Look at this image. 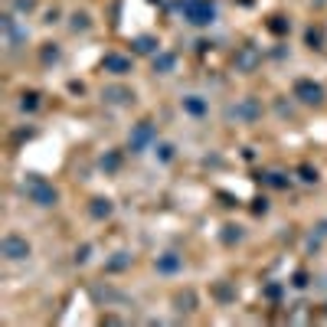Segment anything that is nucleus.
Returning <instances> with one entry per match:
<instances>
[{
  "label": "nucleus",
  "instance_id": "1",
  "mask_svg": "<svg viewBox=\"0 0 327 327\" xmlns=\"http://www.w3.org/2000/svg\"><path fill=\"white\" fill-rule=\"evenodd\" d=\"M183 7H187L190 23H197V26L213 23V16H216V10H213V4H209V0H187Z\"/></svg>",
  "mask_w": 327,
  "mask_h": 327
},
{
  "label": "nucleus",
  "instance_id": "2",
  "mask_svg": "<svg viewBox=\"0 0 327 327\" xmlns=\"http://www.w3.org/2000/svg\"><path fill=\"white\" fill-rule=\"evenodd\" d=\"M295 92L301 95V102H307V105H321V99H324V88L314 85V82H307V79H301V82L295 85Z\"/></svg>",
  "mask_w": 327,
  "mask_h": 327
},
{
  "label": "nucleus",
  "instance_id": "3",
  "mask_svg": "<svg viewBox=\"0 0 327 327\" xmlns=\"http://www.w3.org/2000/svg\"><path fill=\"white\" fill-rule=\"evenodd\" d=\"M4 255L7 259H26V255H30V245H26L20 236H7L4 239Z\"/></svg>",
  "mask_w": 327,
  "mask_h": 327
},
{
  "label": "nucleus",
  "instance_id": "4",
  "mask_svg": "<svg viewBox=\"0 0 327 327\" xmlns=\"http://www.w3.org/2000/svg\"><path fill=\"white\" fill-rule=\"evenodd\" d=\"M33 200L40 203V206H52L56 203V190H49V187H43V183H33Z\"/></svg>",
  "mask_w": 327,
  "mask_h": 327
},
{
  "label": "nucleus",
  "instance_id": "5",
  "mask_svg": "<svg viewBox=\"0 0 327 327\" xmlns=\"http://www.w3.org/2000/svg\"><path fill=\"white\" fill-rule=\"evenodd\" d=\"M102 66H105V69H111L114 75H125L128 69H131V63H128V59H121V56H105V63H102Z\"/></svg>",
  "mask_w": 327,
  "mask_h": 327
},
{
  "label": "nucleus",
  "instance_id": "6",
  "mask_svg": "<svg viewBox=\"0 0 327 327\" xmlns=\"http://www.w3.org/2000/svg\"><path fill=\"white\" fill-rule=\"evenodd\" d=\"M151 138H154V128H151V125H147V121H144V125L138 128V134H134V147H144V144H147V141H151Z\"/></svg>",
  "mask_w": 327,
  "mask_h": 327
},
{
  "label": "nucleus",
  "instance_id": "7",
  "mask_svg": "<svg viewBox=\"0 0 327 327\" xmlns=\"http://www.w3.org/2000/svg\"><path fill=\"white\" fill-rule=\"evenodd\" d=\"M183 105H187V111H190V114H203V111H206V105H203V102L197 99V95H190V99H183Z\"/></svg>",
  "mask_w": 327,
  "mask_h": 327
},
{
  "label": "nucleus",
  "instance_id": "8",
  "mask_svg": "<svg viewBox=\"0 0 327 327\" xmlns=\"http://www.w3.org/2000/svg\"><path fill=\"white\" fill-rule=\"evenodd\" d=\"M134 49H138V52H154V49H157V43H154L151 36H141V40L134 43Z\"/></svg>",
  "mask_w": 327,
  "mask_h": 327
},
{
  "label": "nucleus",
  "instance_id": "9",
  "mask_svg": "<svg viewBox=\"0 0 327 327\" xmlns=\"http://www.w3.org/2000/svg\"><path fill=\"white\" fill-rule=\"evenodd\" d=\"M72 20H75V23H72V30H88V16H85V13H75Z\"/></svg>",
  "mask_w": 327,
  "mask_h": 327
},
{
  "label": "nucleus",
  "instance_id": "10",
  "mask_svg": "<svg viewBox=\"0 0 327 327\" xmlns=\"http://www.w3.org/2000/svg\"><path fill=\"white\" fill-rule=\"evenodd\" d=\"M242 66H245V69H252V66H255V52H252V49H245V52H242Z\"/></svg>",
  "mask_w": 327,
  "mask_h": 327
},
{
  "label": "nucleus",
  "instance_id": "11",
  "mask_svg": "<svg viewBox=\"0 0 327 327\" xmlns=\"http://www.w3.org/2000/svg\"><path fill=\"white\" fill-rule=\"evenodd\" d=\"M23 108H36V95H23Z\"/></svg>",
  "mask_w": 327,
  "mask_h": 327
},
{
  "label": "nucleus",
  "instance_id": "12",
  "mask_svg": "<svg viewBox=\"0 0 327 327\" xmlns=\"http://www.w3.org/2000/svg\"><path fill=\"white\" fill-rule=\"evenodd\" d=\"M16 10H33V0H16Z\"/></svg>",
  "mask_w": 327,
  "mask_h": 327
}]
</instances>
